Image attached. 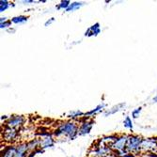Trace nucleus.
<instances>
[{"label":"nucleus","mask_w":157,"mask_h":157,"mask_svg":"<svg viewBox=\"0 0 157 157\" xmlns=\"http://www.w3.org/2000/svg\"><path fill=\"white\" fill-rule=\"evenodd\" d=\"M10 7V3L7 1V0H1L0 1V12L6 11Z\"/></svg>","instance_id":"412c9836"},{"label":"nucleus","mask_w":157,"mask_h":157,"mask_svg":"<svg viewBox=\"0 0 157 157\" xmlns=\"http://www.w3.org/2000/svg\"><path fill=\"white\" fill-rule=\"evenodd\" d=\"M93 124H94V121L91 119H86L85 121H83L78 127V136H83L89 135L92 129Z\"/></svg>","instance_id":"0eeeda50"},{"label":"nucleus","mask_w":157,"mask_h":157,"mask_svg":"<svg viewBox=\"0 0 157 157\" xmlns=\"http://www.w3.org/2000/svg\"><path fill=\"white\" fill-rule=\"evenodd\" d=\"M27 147H28V151L32 152L40 149V138H35L30 141L27 142Z\"/></svg>","instance_id":"2eb2a0df"},{"label":"nucleus","mask_w":157,"mask_h":157,"mask_svg":"<svg viewBox=\"0 0 157 157\" xmlns=\"http://www.w3.org/2000/svg\"><path fill=\"white\" fill-rule=\"evenodd\" d=\"M28 153L27 143H20L16 146V157H26Z\"/></svg>","instance_id":"9b49d317"},{"label":"nucleus","mask_w":157,"mask_h":157,"mask_svg":"<svg viewBox=\"0 0 157 157\" xmlns=\"http://www.w3.org/2000/svg\"><path fill=\"white\" fill-rule=\"evenodd\" d=\"M128 136L127 135H121V136H117L116 139L111 145V149L113 152L116 154L117 157L123 156L127 154L126 152V145L128 141Z\"/></svg>","instance_id":"f03ea898"},{"label":"nucleus","mask_w":157,"mask_h":157,"mask_svg":"<svg viewBox=\"0 0 157 157\" xmlns=\"http://www.w3.org/2000/svg\"><path fill=\"white\" fill-rule=\"evenodd\" d=\"M9 19L7 18V17H1L0 18V23H3V22H6V21H8Z\"/></svg>","instance_id":"bb28decb"},{"label":"nucleus","mask_w":157,"mask_h":157,"mask_svg":"<svg viewBox=\"0 0 157 157\" xmlns=\"http://www.w3.org/2000/svg\"><path fill=\"white\" fill-rule=\"evenodd\" d=\"M142 140H143V138L136 135H131L128 136V141L126 145V152L132 153V154L140 153Z\"/></svg>","instance_id":"7ed1b4c3"},{"label":"nucleus","mask_w":157,"mask_h":157,"mask_svg":"<svg viewBox=\"0 0 157 157\" xmlns=\"http://www.w3.org/2000/svg\"><path fill=\"white\" fill-rule=\"evenodd\" d=\"M78 127L79 125L73 121H62L60 122V124L58 125L53 135L56 137L65 136L68 139L73 140L78 136Z\"/></svg>","instance_id":"f257e3e1"},{"label":"nucleus","mask_w":157,"mask_h":157,"mask_svg":"<svg viewBox=\"0 0 157 157\" xmlns=\"http://www.w3.org/2000/svg\"><path fill=\"white\" fill-rule=\"evenodd\" d=\"M11 21L10 20H8L6 22H3V23H0V28L1 29H8V28H10L11 26Z\"/></svg>","instance_id":"5701e85b"},{"label":"nucleus","mask_w":157,"mask_h":157,"mask_svg":"<svg viewBox=\"0 0 157 157\" xmlns=\"http://www.w3.org/2000/svg\"><path fill=\"white\" fill-rule=\"evenodd\" d=\"M113 153V151L110 146L102 145L97 143L90 149L89 152V157H106Z\"/></svg>","instance_id":"20e7f679"},{"label":"nucleus","mask_w":157,"mask_h":157,"mask_svg":"<svg viewBox=\"0 0 157 157\" xmlns=\"http://www.w3.org/2000/svg\"><path fill=\"white\" fill-rule=\"evenodd\" d=\"M140 153H157V137L143 138Z\"/></svg>","instance_id":"39448f33"},{"label":"nucleus","mask_w":157,"mask_h":157,"mask_svg":"<svg viewBox=\"0 0 157 157\" xmlns=\"http://www.w3.org/2000/svg\"><path fill=\"white\" fill-rule=\"evenodd\" d=\"M125 106V103H120L116 105L112 106L111 108L107 109L105 112V117H108V116H111V115H114V114H116L117 112L121 111L123 107Z\"/></svg>","instance_id":"4468645a"},{"label":"nucleus","mask_w":157,"mask_h":157,"mask_svg":"<svg viewBox=\"0 0 157 157\" xmlns=\"http://www.w3.org/2000/svg\"><path fill=\"white\" fill-rule=\"evenodd\" d=\"M123 126H124V128H126V129L133 131V129H134V123H133L132 119L129 116H126V118L123 120Z\"/></svg>","instance_id":"6ab92c4d"},{"label":"nucleus","mask_w":157,"mask_h":157,"mask_svg":"<svg viewBox=\"0 0 157 157\" xmlns=\"http://www.w3.org/2000/svg\"><path fill=\"white\" fill-rule=\"evenodd\" d=\"M1 157H16V146H7L1 151Z\"/></svg>","instance_id":"ddd939ff"},{"label":"nucleus","mask_w":157,"mask_h":157,"mask_svg":"<svg viewBox=\"0 0 157 157\" xmlns=\"http://www.w3.org/2000/svg\"><path fill=\"white\" fill-rule=\"evenodd\" d=\"M54 22H55V18H54V17H51L50 19H48V20L44 23V26L48 27V26H50Z\"/></svg>","instance_id":"b1692460"},{"label":"nucleus","mask_w":157,"mask_h":157,"mask_svg":"<svg viewBox=\"0 0 157 157\" xmlns=\"http://www.w3.org/2000/svg\"><path fill=\"white\" fill-rule=\"evenodd\" d=\"M35 1L34 0H25V1H23V3L25 4H28V3H34Z\"/></svg>","instance_id":"a878e982"},{"label":"nucleus","mask_w":157,"mask_h":157,"mask_svg":"<svg viewBox=\"0 0 157 157\" xmlns=\"http://www.w3.org/2000/svg\"><path fill=\"white\" fill-rule=\"evenodd\" d=\"M152 103H154V104H157V94L152 98Z\"/></svg>","instance_id":"cd10ccee"},{"label":"nucleus","mask_w":157,"mask_h":157,"mask_svg":"<svg viewBox=\"0 0 157 157\" xmlns=\"http://www.w3.org/2000/svg\"><path fill=\"white\" fill-rule=\"evenodd\" d=\"M71 3H72V2L69 1V0H62V1L59 2V4L56 5V9H58V10H66L69 8V6L71 5Z\"/></svg>","instance_id":"aec40b11"},{"label":"nucleus","mask_w":157,"mask_h":157,"mask_svg":"<svg viewBox=\"0 0 157 157\" xmlns=\"http://www.w3.org/2000/svg\"><path fill=\"white\" fill-rule=\"evenodd\" d=\"M25 119L22 115H12V116L9 117V119H7L4 126L19 130L23 127V125L25 123Z\"/></svg>","instance_id":"423d86ee"},{"label":"nucleus","mask_w":157,"mask_h":157,"mask_svg":"<svg viewBox=\"0 0 157 157\" xmlns=\"http://www.w3.org/2000/svg\"><path fill=\"white\" fill-rule=\"evenodd\" d=\"M141 112H142V106L135 108L132 111V118L133 119H138L139 116H140V114H141Z\"/></svg>","instance_id":"4be33fe9"},{"label":"nucleus","mask_w":157,"mask_h":157,"mask_svg":"<svg viewBox=\"0 0 157 157\" xmlns=\"http://www.w3.org/2000/svg\"><path fill=\"white\" fill-rule=\"evenodd\" d=\"M83 5H84L83 2H78V1L72 2V3H71V5L69 6V8H68L65 11H66V12H73V11H75V10H79Z\"/></svg>","instance_id":"a211bd4d"},{"label":"nucleus","mask_w":157,"mask_h":157,"mask_svg":"<svg viewBox=\"0 0 157 157\" xmlns=\"http://www.w3.org/2000/svg\"><path fill=\"white\" fill-rule=\"evenodd\" d=\"M106 157H117V156H116V154H115V153L113 152L112 154H110V155H108V156H106Z\"/></svg>","instance_id":"c85d7f7f"},{"label":"nucleus","mask_w":157,"mask_h":157,"mask_svg":"<svg viewBox=\"0 0 157 157\" xmlns=\"http://www.w3.org/2000/svg\"><path fill=\"white\" fill-rule=\"evenodd\" d=\"M28 16L25 15H18V16H14L10 19L12 24H15V25H22L25 24L28 21Z\"/></svg>","instance_id":"dca6fc26"},{"label":"nucleus","mask_w":157,"mask_h":157,"mask_svg":"<svg viewBox=\"0 0 157 157\" xmlns=\"http://www.w3.org/2000/svg\"><path fill=\"white\" fill-rule=\"evenodd\" d=\"M68 118L69 119H72V120H75V119H79L82 116H85V113L82 112L81 110H73V111H70L68 113Z\"/></svg>","instance_id":"f3484780"},{"label":"nucleus","mask_w":157,"mask_h":157,"mask_svg":"<svg viewBox=\"0 0 157 157\" xmlns=\"http://www.w3.org/2000/svg\"><path fill=\"white\" fill-rule=\"evenodd\" d=\"M55 145V139L52 136H48L45 137H40V149L44 151L45 149L52 148Z\"/></svg>","instance_id":"1a4fd4ad"},{"label":"nucleus","mask_w":157,"mask_h":157,"mask_svg":"<svg viewBox=\"0 0 157 157\" xmlns=\"http://www.w3.org/2000/svg\"><path fill=\"white\" fill-rule=\"evenodd\" d=\"M105 107H106V104H105V103H102V104L98 105L96 107H94L92 110L86 112V113H85V116H88L89 118H91V117H93V116L97 115L98 113L104 111V110L105 109Z\"/></svg>","instance_id":"f8f14e48"},{"label":"nucleus","mask_w":157,"mask_h":157,"mask_svg":"<svg viewBox=\"0 0 157 157\" xmlns=\"http://www.w3.org/2000/svg\"><path fill=\"white\" fill-rule=\"evenodd\" d=\"M100 33H101V25H100L99 23H95L85 32V36L86 37H93V36H98Z\"/></svg>","instance_id":"9d476101"},{"label":"nucleus","mask_w":157,"mask_h":157,"mask_svg":"<svg viewBox=\"0 0 157 157\" xmlns=\"http://www.w3.org/2000/svg\"><path fill=\"white\" fill-rule=\"evenodd\" d=\"M19 136V131L13 128H10L7 126H4V129L2 131V138L6 142H12L14 140H16V138Z\"/></svg>","instance_id":"6e6552de"},{"label":"nucleus","mask_w":157,"mask_h":157,"mask_svg":"<svg viewBox=\"0 0 157 157\" xmlns=\"http://www.w3.org/2000/svg\"><path fill=\"white\" fill-rule=\"evenodd\" d=\"M140 157H157V153H141Z\"/></svg>","instance_id":"393cba45"}]
</instances>
